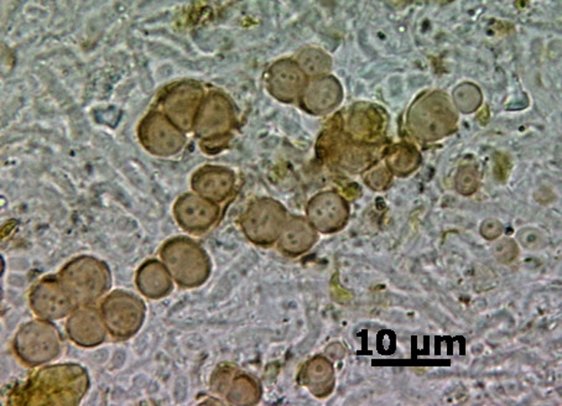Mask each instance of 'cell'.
I'll use <instances>...</instances> for the list:
<instances>
[{"label":"cell","instance_id":"1","mask_svg":"<svg viewBox=\"0 0 562 406\" xmlns=\"http://www.w3.org/2000/svg\"><path fill=\"white\" fill-rule=\"evenodd\" d=\"M456 112L449 98L442 92L424 94L409 110V128L416 137L436 139L451 132Z\"/></svg>","mask_w":562,"mask_h":406},{"label":"cell","instance_id":"2","mask_svg":"<svg viewBox=\"0 0 562 406\" xmlns=\"http://www.w3.org/2000/svg\"><path fill=\"white\" fill-rule=\"evenodd\" d=\"M203 90L193 82L175 84L163 98L165 117L179 129H192L202 106Z\"/></svg>","mask_w":562,"mask_h":406},{"label":"cell","instance_id":"3","mask_svg":"<svg viewBox=\"0 0 562 406\" xmlns=\"http://www.w3.org/2000/svg\"><path fill=\"white\" fill-rule=\"evenodd\" d=\"M308 84V78L298 62L289 58L275 62L266 77V86L272 96L284 103L300 100Z\"/></svg>","mask_w":562,"mask_h":406},{"label":"cell","instance_id":"4","mask_svg":"<svg viewBox=\"0 0 562 406\" xmlns=\"http://www.w3.org/2000/svg\"><path fill=\"white\" fill-rule=\"evenodd\" d=\"M284 209L276 202L255 203L246 212L245 228L246 234L259 243L272 242L284 228Z\"/></svg>","mask_w":562,"mask_h":406},{"label":"cell","instance_id":"5","mask_svg":"<svg viewBox=\"0 0 562 406\" xmlns=\"http://www.w3.org/2000/svg\"><path fill=\"white\" fill-rule=\"evenodd\" d=\"M141 142L150 147L151 152L166 155L175 153L183 146V133L173 122L160 113H151L144 123H141Z\"/></svg>","mask_w":562,"mask_h":406},{"label":"cell","instance_id":"6","mask_svg":"<svg viewBox=\"0 0 562 406\" xmlns=\"http://www.w3.org/2000/svg\"><path fill=\"white\" fill-rule=\"evenodd\" d=\"M233 122L231 103L219 93L210 94L202 102L195 127L200 137L225 136Z\"/></svg>","mask_w":562,"mask_h":406},{"label":"cell","instance_id":"7","mask_svg":"<svg viewBox=\"0 0 562 406\" xmlns=\"http://www.w3.org/2000/svg\"><path fill=\"white\" fill-rule=\"evenodd\" d=\"M342 86L336 77L327 76L312 78L300 98L301 106L312 114H324L336 108L341 103Z\"/></svg>","mask_w":562,"mask_h":406},{"label":"cell","instance_id":"8","mask_svg":"<svg viewBox=\"0 0 562 406\" xmlns=\"http://www.w3.org/2000/svg\"><path fill=\"white\" fill-rule=\"evenodd\" d=\"M308 217L320 231H335L346 221V203L335 193L317 196L308 206Z\"/></svg>","mask_w":562,"mask_h":406},{"label":"cell","instance_id":"9","mask_svg":"<svg viewBox=\"0 0 562 406\" xmlns=\"http://www.w3.org/2000/svg\"><path fill=\"white\" fill-rule=\"evenodd\" d=\"M217 207L205 199L186 196L177 202L176 216L180 225L189 229H205L211 225L217 217Z\"/></svg>","mask_w":562,"mask_h":406},{"label":"cell","instance_id":"10","mask_svg":"<svg viewBox=\"0 0 562 406\" xmlns=\"http://www.w3.org/2000/svg\"><path fill=\"white\" fill-rule=\"evenodd\" d=\"M35 303L32 309L38 310V313L50 317H61L68 313L71 309L72 300L65 293L64 289L58 291L54 285L44 284L39 293H35Z\"/></svg>","mask_w":562,"mask_h":406},{"label":"cell","instance_id":"11","mask_svg":"<svg viewBox=\"0 0 562 406\" xmlns=\"http://www.w3.org/2000/svg\"><path fill=\"white\" fill-rule=\"evenodd\" d=\"M314 229L302 218H292L282 228L281 247L289 253H302L314 244Z\"/></svg>","mask_w":562,"mask_h":406},{"label":"cell","instance_id":"12","mask_svg":"<svg viewBox=\"0 0 562 406\" xmlns=\"http://www.w3.org/2000/svg\"><path fill=\"white\" fill-rule=\"evenodd\" d=\"M298 65L308 78H318L330 75L332 58L324 50L317 48H308L302 50L298 57Z\"/></svg>","mask_w":562,"mask_h":406},{"label":"cell","instance_id":"13","mask_svg":"<svg viewBox=\"0 0 562 406\" xmlns=\"http://www.w3.org/2000/svg\"><path fill=\"white\" fill-rule=\"evenodd\" d=\"M231 172L223 170L213 169L211 172H203L201 178L196 183V189L201 195L213 199H223L229 195V190L233 185Z\"/></svg>","mask_w":562,"mask_h":406},{"label":"cell","instance_id":"14","mask_svg":"<svg viewBox=\"0 0 562 406\" xmlns=\"http://www.w3.org/2000/svg\"><path fill=\"white\" fill-rule=\"evenodd\" d=\"M481 90L473 84H462L453 91V103L462 113H472L481 106Z\"/></svg>","mask_w":562,"mask_h":406},{"label":"cell","instance_id":"15","mask_svg":"<svg viewBox=\"0 0 562 406\" xmlns=\"http://www.w3.org/2000/svg\"><path fill=\"white\" fill-rule=\"evenodd\" d=\"M518 238L525 248L531 251H538L547 245V238L542 232L534 228H525L518 232Z\"/></svg>","mask_w":562,"mask_h":406},{"label":"cell","instance_id":"16","mask_svg":"<svg viewBox=\"0 0 562 406\" xmlns=\"http://www.w3.org/2000/svg\"><path fill=\"white\" fill-rule=\"evenodd\" d=\"M495 254L497 255L499 260L511 261L517 255V248L514 242L509 239H502L501 242L495 245Z\"/></svg>","mask_w":562,"mask_h":406},{"label":"cell","instance_id":"17","mask_svg":"<svg viewBox=\"0 0 562 406\" xmlns=\"http://www.w3.org/2000/svg\"><path fill=\"white\" fill-rule=\"evenodd\" d=\"M459 190L465 195H471L476 186V172L472 169H463L459 172Z\"/></svg>","mask_w":562,"mask_h":406},{"label":"cell","instance_id":"18","mask_svg":"<svg viewBox=\"0 0 562 406\" xmlns=\"http://www.w3.org/2000/svg\"><path fill=\"white\" fill-rule=\"evenodd\" d=\"M485 227H488V229H483L482 228V234L486 235L488 234V232H491V234H489L487 235L488 239H493L495 237H498V234H501L502 232V225L501 224H499V222L497 221H486L485 222Z\"/></svg>","mask_w":562,"mask_h":406}]
</instances>
